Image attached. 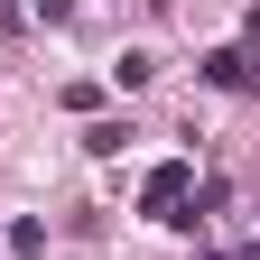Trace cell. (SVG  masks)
<instances>
[{
    "label": "cell",
    "mask_w": 260,
    "mask_h": 260,
    "mask_svg": "<svg viewBox=\"0 0 260 260\" xmlns=\"http://www.w3.org/2000/svg\"><path fill=\"white\" fill-rule=\"evenodd\" d=\"M186 186H195V168H186V158L149 168V186H140V214H158V223H186Z\"/></svg>",
    "instance_id": "cell-1"
},
{
    "label": "cell",
    "mask_w": 260,
    "mask_h": 260,
    "mask_svg": "<svg viewBox=\"0 0 260 260\" xmlns=\"http://www.w3.org/2000/svg\"><path fill=\"white\" fill-rule=\"evenodd\" d=\"M205 75H214V84H233V93H260V65H251L242 47H214V56H205Z\"/></svg>",
    "instance_id": "cell-2"
},
{
    "label": "cell",
    "mask_w": 260,
    "mask_h": 260,
    "mask_svg": "<svg viewBox=\"0 0 260 260\" xmlns=\"http://www.w3.org/2000/svg\"><path fill=\"white\" fill-rule=\"evenodd\" d=\"M149 75H158V65H149V56H140V47H130V56H121V65H112V84H121V93H140V84H149Z\"/></svg>",
    "instance_id": "cell-3"
},
{
    "label": "cell",
    "mask_w": 260,
    "mask_h": 260,
    "mask_svg": "<svg viewBox=\"0 0 260 260\" xmlns=\"http://www.w3.org/2000/svg\"><path fill=\"white\" fill-rule=\"evenodd\" d=\"M121 140H130V121H93V130H84V149H93V158H112Z\"/></svg>",
    "instance_id": "cell-4"
},
{
    "label": "cell",
    "mask_w": 260,
    "mask_h": 260,
    "mask_svg": "<svg viewBox=\"0 0 260 260\" xmlns=\"http://www.w3.org/2000/svg\"><path fill=\"white\" fill-rule=\"evenodd\" d=\"M10 28H19V0H0V38H10Z\"/></svg>",
    "instance_id": "cell-5"
},
{
    "label": "cell",
    "mask_w": 260,
    "mask_h": 260,
    "mask_svg": "<svg viewBox=\"0 0 260 260\" xmlns=\"http://www.w3.org/2000/svg\"><path fill=\"white\" fill-rule=\"evenodd\" d=\"M205 260H214V251H205Z\"/></svg>",
    "instance_id": "cell-6"
}]
</instances>
